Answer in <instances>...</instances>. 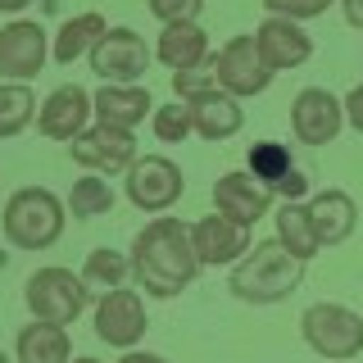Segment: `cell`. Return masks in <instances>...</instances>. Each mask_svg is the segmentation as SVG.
<instances>
[{
  "mask_svg": "<svg viewBox=\"0 0 363 363\" xmlns=\"http://www.w3.org/2000/svg\"><path fill=\"white\" fill-rule=\"evenodd\" d=\"M132 277L136 286L155 300H173L196 281L200 259L191 245V227H182V218H150L132 241Z\"/></svg>",
  "mask_w": 363,
  "mask_h": 363,
  "instance_id": "1",
  "label": "cell"
},
{
  "mask_svg": "<svg viewBox=\"0 0 363 363\" xmlns=\"http://www.w3.org/2000/svg\"><path fill=\"white\" fill-rule=\"evenodd\" d=\"M304 281V259L291 255L286 245L272 236V241L250 245L241 259L232 264V277H227V291L245 304H277Z\"/></svg>",
  "mask_w": 363,
  "mask_h": 363,
  "instance_id": "2",
  "label": "cell"
},
{
  "mask_svg": "<svg viewBox=\"0 0 363 363\" xmlns=\"http://www.w3.org/2000/svg\"><path fill=\"white\" fill-rule=\"evenodd\" d=\"M64 213L68 204L45 186H23L5 200V213H0V232L14 250H50L64 236Z\"/></svg>",
  "mask_w": 363,
  "mask_h": 363,
  "instance_id": "3",
  "label": "cell"
},
{
  "mask_svg": "<svg viewBox=\"0 0 363 363\" xmlns=\"http://www.w3.org/2000/svg\"><path fill=\"white\" fill-rule=\"evenodd\" d=\"M300 336L313 354L332 359V363H350L363 354V313L345 309V304H309L300 313Z\"/></svg>",
  "mask_w": 363,
  "mask_h": 363,
  "instance_id": "4",
  "label": "cell"
},
{
  "mask_svg": "<svg viewBox=\"0 0 363 363\" xmlns=\"http://www.w3.org/2000/svg\"><path fill=\"white\" fill-rule=\"evenodd\" d=\"M23 300H28L32 318H41V323H60V327H73L77 318L86 313V281L73 277L68 268H37L28 277V286H23Z\"/></svg>",
  "mask_w": 363,
  "mask_h": 363,
  "instance_id": "5",
  "label": "cell"
},
{
  "mask_svg": "<svg viewBox=\"0 0 363 363\" xmlns=\"http://www.w3.org/2000/svg\"><path fill=\"white\" fill-rule=\"evenodd\" d=\"M150 60H155V50L132 28H109L91 45V73L100 82H141L150 73Z\"/></svg>",
  "mask_w": 363,
  "mask_h": 363,
  "instance_id": "6",
  "label": "cell"
},
{
  "mask_svg": "<svg viewBox=\"0 0 363 363\" xmlns=\"http://www.w3.org/2000/svg\"><path fill=\"white\" fill-rule=\"evenodd\" d=\"M213 77H218V86L227 96L245 100V96H264L272 86V68L268 60L259 55V41L255 37H232L223 45L218 55H213Z\"/></svg>",
  "mask_w": 363,
  "mask_h": 363,
  "instance_id": "7",
  "label": "cell"
},
{
  "mask_svg": "<svg viewBox=\"0 0 363 363\" xmlns=\"http://www.w3.org/2000/svg\"><path fill=\"white\" fill-rule=\"evenodd\" d=\"M182 191H186V177H182V168L173 159H164V155H145V159H136L128 168V200L141 213L173 209L182 200Z\"/></svg>",
  "mask_w": 363,
  "mask_h": 363,
  "instance_id": "8",
  "label": "cell"
},
{
  "mask_svg": "<svg viewBox=\"0 0 363 363\" xmlns=\"http://www.w3.org/2000/svg\"><path fill=\"white\" fill-rule=\"evenodd\" d=\"M68 155L91 173H123V168L136 164V136L109 128V123H91L86 132H77L68 141Z\"/></svg>",
  "mask_w": 363,
  "mask_h": 363,
  "instance_id": "9",
  "label": "cell"
},
{
  "mask_svg": "<svg viewBox=\"0 0 363 363\" xmlns=\"http://www.w3.org/2000/svg\"><path fill=\"white\" fill-rule=\"evenodd\" d=\"M45 60H50V37H45L41 23L14 18L9 28H0V77L28 82L45 68Z\"/></svg>",
  "mask_w": 363,
  "mask_h": 363,
  "instance_id": "10",
  "label": "cell"
},
{
  "mask_svg": "<svg viewBox=\"0 0 363 363\" xmlns=\"http://www.w3.org/2000/svg\"><path fill=\"white\" fill-rule=\"evenodd\" d=\"M145 304H141V291H128V286H113L100 295L96 304V336L113 350H136V340L145 336Z\"/></svg>",
  "mask_w": 363,
  "mask_h": 363,
  "instance_id": "11",
  "label": "cell"
},
{
  "mask_svg": "<svg viewBox=\"0 0 363 363\" xmlns=\"http://www.w3.org/2000/svg\"><path fill=\"white\" fill-rule=\"evenodd\" d=\"M345 128V105L323 86H304L291 100V132L300 145H327Z\"/></svg>",
  "mask_w": 363,
  "mask_h": 363,
  "instance_id": "12",
  "label": "cell"
},
{
  "mask_svg": "<svg viewBox=\"0 0 363 363\" xmlns=\"http://www.w3.org/2000/svg\"><path fill=\"white\" fill-rule=\"evenodd\" d=\"M91 118H96V100L77 82L55 86L37 109V128H41V136H50V141H73L77 132L91 128Z\"/></svg>",
  "mask_w": 363,
  "mask_h": 363,
  "instance_id": "13",
  "label": "cell"
},
{
  "mask_svg": "<svg viewBox=\"0 0 363 363\" xmlns=\"http://www.w3.org/2000/svg\"><path fill=\"white\" fill-rule=\"evenodd\" d=\"M213 209L241 227H255L272 209V191L255 173H223L213 182Z\"/></svg>",
  "mask_w": 363,
  "mask_h": 363,
  "instance_id": "14",
  "label": "cell"
},
{
  "mask_svg": "<svg viewBox=\"0 0 363 363\" xmlns=\"http://www.w3.org/2000/svg\"><path fill=\"white\" fill-rule=\"evenodd\" d=\"M255 41H259V55L268 60V68H272V73H286V68H300V64L313 55V41H309V32H304L295 18H281V14H268L264 23H259Z\"/></svg>",
  "mask_w": 363,
  "mask_h": 363,
  "instance_id": "15",
  "label": "cell"
},
{
  "mask_svg": "<svg viewBox=\"0 0 363 363\" xmlns=\"http://www.w3.org/2000/svg\"><path fill=\"white\" fill-rule=\"evenodd\" d=\"M191 245H196L200 268H218V264H236V259L250 250V227L223 218V213H209L191 227Z\"/></svg>",
  "mask_w": 363,
  "mask_h": 363,
  "instance_id": "16",
  "label": "cell"
},
{
  "mask_svg": "<svg viewBox=\"0 0 363 363\" xmlns=\"http://www.w3.org/2000/svg\"><path fill=\"white\" fill-rule=\"evenodd\" d=\"M250 173L264 182L272 196H286V200H304V196H309V182H304V173L291 164V150L281 141L250 145Z\"/></svg>",
  "mask_w": 363,
  "mask_h": 363,
  "instance_id": "17",
  "label": "cell"
},
{
  "mask_svg": "<svg viewBox=\"0 0 363 363\" xmlns=\"http://www.w3.org/2000/svg\"><path fill=\"white\" fill-rule=\"evenodd\" d=\"M91 100H96V123L123 132H132L136 123H145V113H155V100L141 82H105Z\"/></svg>",
  "mask_w": 363,
  "mask_h": 363,
  "instance_id": "18",
  "label": "cell"
},
{
  "mask_svg": "<svg viewBox=\"0 0 363 363\" xmlns=\"http://www.w3.org/2000/svg\"><path fill=\"white\" fill-rule=\"evenodd\" d=\"M191 123H196V136H204V141H227V136L241 132L245 123V109L236 96H227L223 86L204 91V96L191 100Z\"/></svg>",
  "mask_w": 363,
  "mask_h": 363,
  "instance_id": "19",
  "label": "cell"
},
{
  "mask_svg": "<svg viewBox=\"0 0 363 363\" xmlns=\"http://www.w3.org/2000/svg\"><path fill=\"white\" fill-rule=\"evenodd\" d=\"M155 60L168 64L173 73H186V68H204L209 60V32L200 23H164L155 45Z\"/></svg>",
  "mask_w": 363,
  "mask_h": 363,
  "instance_id": "20",
  "label": "cell"
},
{
  "mask_svg": "<svg viewBox=\"0 0 363 363\" xmlns=\"http://www.w3.org/2000/svg\"><path fill=\"white\" fill-rule=\"evenodd\" d=\"M309 218H313V232L323 245H340L354 236L359 227V209L354 200L345 196V191H318V196L309 200Z\"/></svg>",
  "mask_w": 363,
  "mask_h": 363,
  "instance_id": "21",
  "label": "cell"
},
{
  "mask_svg": "<svg viewBox=\"0 0 363 363\" xmlns=\"http://www.w3.org/2000/svg\"><path fill=\"white\" fill-rule=\"evenodd\" d=\"M14 354H18V363H68V359H73L68 327L32 318V327H23L18 340H14Z\"/></svg>",
  "mask_w": 363,
  "mask_h": 363,
  "instance_id": "22",
  "label": "cell"
},
{
  "mask_svg": "<svg viewBox=\"0 0 363 363\" xmlns=\"http://www.w3.org/2000/svg\"><path fill=\"white\" fill-rule=\"evenodd\" d=\"M105 32H109V23L100 18V14H77V18H68L64 28H60V37L50 41L55 64H77L82 55H91V45L105 37Z\"/></svg>",
  "mask_w": 363,
  "mask_h": 363,
  "instance_id": "23",
  "label": "cell"
},
{
  "mask_svg": "<svg viewBox=\"0 0 363 363\" xmlns=\"http://www.w3.org/2000/svg\"><path fill=\"white\" fill-rule=\"evenodd\" d=\"M277 241L291 250V255H300L304 264L323 250V241H318V232H313V218H309V204H300V200H286L277 209Z\"/></svg>",
  "mask_w": 363,
  "mask_h": 363,
  "instance_id": "24",
  "label": "cell"
},
{
  "mask_svg": "<svg viewBox=\"0 0 363 363\" xmlns=\"http://www.w3.org/2000/svg\"><path fill=\"white\" fill-rule=\"evenodd\" d=\"M37 109L41 105H37V96H32L28 82H0V141L18 136L37 118Z\"/></svg>",
  "mask_w": 363,
  "mask_h": 363,
  "instance_id": "25",
  "label": "cell"
},
{
  "mask_svg": "<svg viewBox=\"0 0 363 363\" xmlns=\"http://www.w3.org/2000/svg\"><path fill=\"white\" fill-rule=\"evenodd\" d=\"M113 209V186L105 182V173H86L73 182V191H68V213L73 218H105Z\"/></svg>",
  "mask_w": 363,
  "mask_h": 363,
  "instance_id": "26",
  "label": "cell"
},
{
  "mask_svg": "<svg viewBox=\"0 0 363 363\" xmlns=\"http://www.w3.org/2000/svg\"><path fill=\"white\" fill-rule=\"evenodd\" d=\"M128 272H132V259L128 255L100 245V250H91V255H86L82 281H86V286H100V291H113V286H123V281H128Z\"/></svg>",
  "mask_w": 363,
  "mask_h": 363,
  "instance_id": "27",
  "label": "cell"
},
{
  "mask_svg": "<svg viewBox=\"0 0 363 363\" xmlns=\"http://www.w3.org/2000/svg\"><path fill=\"white\" fill-rule=\"evenodd\" d=\"M150 128H155V136L159 141H186L191 132H196V123H191V105L186 100H177V105H159L155 113H150Z\"/></svg>",
  "mask_w": 363,
  "mask_h": 363,
  "instance_id": "28",
  "label": "cell"
},
{
  "mask_svg": "<svg viewBox=\"0 0 363 363\" xmlns=\"http://www.w3.org/2000/svg\"><path fill=\"white\" fill-rule=\"evenodd\" d=\"M204 0H150V14L159 23H196Z\"/></svg>",
  "mask_w": 363,
  "mask_h": 363,
  "instance_id": "29",
  "label": "cell"
},
{
  "mask_svg": "<svg viewBox=\"0 0 363 363\" xmlns=\"http://www.w3.org/2000/svg\"><path fill=\"white\" fill-rule=\"evenodd\" d=\"M218 86V77H213V68L209 73H200V68H186V73H173V91H177V100H196V96H204V91H213Z\"/></svg>",
  "mask_w": 363,
  "mask_h": 363,
  "instance_id": "30",
  "label": "cell"
},
{
  "mask_svg": "<svg viewBox=\"0 0 363 363\" xmlns=\"http://www.w3.org/2000/svg\"><path fill=\"white\" fill-rule=\"evenodd\" d=\"M264 5H268V14H281V18L304 23V18L327 14V5H332V0H264Z\"/></svg>",
  "mask_w": 363,
  "mask_h": 363,
  "instance_id": "31",
  "label": "cell"
},
{
  "mask_svg": "<svg viewBox=\"0 0 363 363\" xmlns=\"http://www.w3.org/2000/svg\"><path fill=\"white\" fill-rule=\"evenodd\" d=\"M340 105H345V123H350V128H354V132L363 136V82H359L354 91H350V96L340 100Z\"/></svg>",
  "mask_w": 363,
  "mask_h": 363,
  "instance_id": "32",
  "label": "cell"
},
{
  "mask_svg": "<svg viewBox=\"0 0 363 363\" xmlns=\"http://www.w3.org/2000/svg\"><path fill=\"white\" fill-rule=\"evenodd\" d=\"M340 14L350 28H363V0H340Z\"/></svg>",
  "mask_w": 363,
  "mask_h": 363,
  "instance_id": "33",
  "label": "cell"
},
{
  "mask_svg": "<svg viewBox=\"0 0 363 363\" xmlns=\"http://www.w3.org/2000/svg\"><path fill=\"white\" fill-rule=\"evenodd\" d=\"M118 363H168L164 354H150V350H123Z\"/></svg>",
  "mask_w": 363,
  "mask_h": 363,
  "instance_id": "34",
  "label": "cell"
},
{
  "mask_svg": "<svg viewBox=\"0 0 363 363\" xmlns=\"http://www.w3.org/2000/svg\"><path fill=\"white\" fill-rule=\"evenodd\" d=\"M32 0H0V14H18V9H28Z\"/></svg>",
  "mask_w": 363,
  "mask_h": 363,
  "instance_id": "35",
  "label": "cell"
},
{
  "mask_svg": "<svg viewBox=\"0 0 363 363\" xmlns=\"http://www.w3.org/2000/svg\"><path fill=\"white\" fill-rule=\"evenodd\" d=\"M68 363H100V359H91V354H82V359H68Z\"/></svg>",
  "mask_w": 363,
  "mask_h": 363,
  "instance_id": "36",
  "label": "cell"
},
{
  "mask_svg": "<svg viewBox=\"0 0 363 363\" xmlns=\"http://www.w3.org/2000/svg\"><path fill=\"white\" fill-rule=\"evenodd\" d=\"M0 363H9V354H5V350H0Z\"/></svg>",
  "mask_w": 363,
  "mask_h": 363,
  "instance_id": "37",
  "label": "cell"
}]
</instances>
